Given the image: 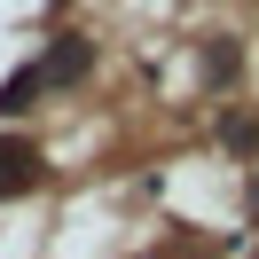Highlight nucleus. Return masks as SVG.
Returning a JSON list of instances; mask_svg holds the SVG:
<instances>
[{
    "instance_id": "obj_1",
    "label": "nucleus",
    "mask_w": 259,
    "mask_h": 259,
    "mask_svg": "<svg viewBox=\"0 0 259 259\" xmlns=\"http://www.w3.org/2000/svg\"><path fill=\"white\" fill-rule=\"evenodd\" d=\"M24 189H39V149L24 134H8L0 142V196H24Z\"/></svg>"
},
{
    "instance_id": "obj_2",
    "label": "nucleus",
    "mask_w": 259,
    "mask_h": 259,
    "mask_svg": "<svg viewBox=\"0 0 259 259\" xmlns=\"http://www.w3.org/2000/svg\"><path fill=\"white\" fill-rule=\"evenodd\" d=\"M87 71H95V48H87V39H63L55 55H39V79L48 87H79Z\"/></svg>"
},
{
    "instance_id": "obj_3",
    "label": "nucleus",
    "mask_w": 259,
    "mask_h": 259,
    "mask_svg": "<svg viewBox=\"0 0 259 259\" xmlns=\"http://www.w3.org/2000/svg\"><path fill=\"white\" fill-rule=\"evenodd\" d=\"M39 87H48V79H39V63H24L16 79L0 87V118H24V110H32V95H39Z\"/></svg>"
}]
</instances>
